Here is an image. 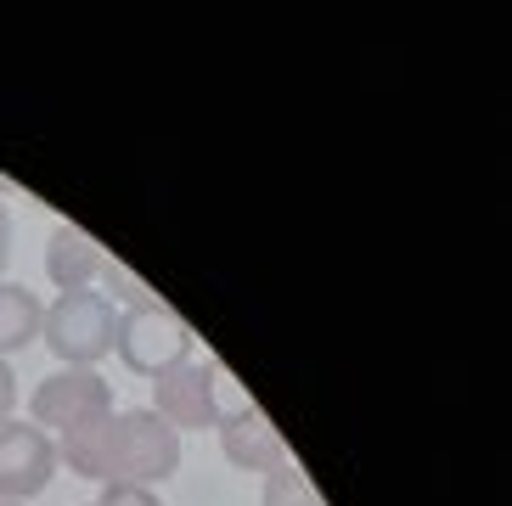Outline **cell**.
I'll list each match as a JSON object with an SVG mask.
<instances>
[{"label":"cell","instance_id":"obj_1","mask_svg":"<svg viewBox=\"0 0 512 506\" xmlns=\"http://www.w3.org/2000/svg\"><path fill=\"white\" fill-rule=\"evenodd\" d=\"M113 332H119V304L102 298L96 287L57 293V304H46V321H40L46 349L79 372H96V360L113 355Z\"/></svg>","mask_w":512,"mask_h":506},{"label":"cell","instance_id":"obj_2","mask_svg":"<svg viewBox=\"0 0 512 506\" xmlns=\"http://www.w3.org/2000/svg\"><path fill=\"white\" fill-rule=\"evenodd\" d=\"M181 467V433L169 428L152 405L141 411H113V456H107V484H164Z\"/></svg>","mask_w":512,"mask_h":506},{"label":"cell","instance_id":"obj_3","mask_svg":"<svg viewBox=\"0 0 512 506\" xmlns=\"http://www.w3.org/2000/svg\"><path fill=\"white\" fill-rule=\"evenodd\" d=\"M113 355H119L136 377H158V372H169V366L192 360V327H186L181 315H169L158 298H136V304H124V315H119Z\"/></svg>","mask_w":512,"mask_h":506},{"label":"cell","instance_id":"obj_4","mask_svg":"<svg viewBox=\"0 0 512 506\" xmlns=\"http://www.w3.org/2000/svg\"><path fill=\"white\" fill-rule=\"evenodd\" d=\"M113 411V383H102V372H79V366H62V372L40 377L34 383V428H79L91 417H107Z\"/></svg>","mask_w":512,"mask_h":506},{"label":"cell","instance_id":"obj_5","mask_svg":"<svg viewBox=\"0 0 512 506\" xmlns=\"http://www.w3.org/2000/svg\"><path fill=\"white\" fill-rule=\"evenodd\" d=\"M57 478V445L34 422H0V501H34Z\"/></svg>","mask_w":512,"mask_h":506},{"label":"cell","instance_id":"obj_6","mask_svg":"<svg viewBox=\"0 0 512 506\" xmlns=\"http://www.w3.org/2000/svg\"><path fill=\"white\" fill-rule=\"evenodd\" d=\"M152 411L169 422L175 433L186 428H214V372L209 360L197 366V360H181V366H169V372L152 377Z\"/></svg>","mask_w":512,"mask_h":506},{"label":"cell","instance_id":"obj_7","mask_svg":"<svg viewBox=\"0 0 512 506\" xmlns=\"http://www.w3.org/2000/svg\"><path fill=\"white\" fill-rule=\"evenodd\" d=\"M220 450H226V462L242 467V473H276L287 467V439L271 428L265 411H242V417L220 422Z\"/></svg>","mask_w":512,"mask_h":506},{"label":"cell","instance_id":"obj_8","mask_svg":"<svg viewBox=\"0 0 512 506\" xmlns=\"http://www.w3.org/2000/svg\"><path fill=\"white\" fill-rule=\"evenodd\" d=\"M107 270V253L96 248L91 231H79V225H57L46 242V276L57 293H79V287H91L96 276Z\"/></svg>","mask_w":512,"mask_h":506},{"label":"cell","instance_id":"obj_9","mask_svg":"<svg viewBox=\"0 0 512 506\" xmlns=\"http://www.w3.org/2000/svg\"><path fill=\"white\" fill-rule=\"evenodd\" d=\"M107 456H113V411L79 422V428H68L57 439V467H68L79 478H96V484H107Z\"/></svg>","mask_w":512,"mask_h":506},{"label":"cell","instance_id":"obj_10","mask_svg":"<svg viewBox=\"0 0 512 506\" xmlns=\"http://www.w3.org/2000/svg\"><path fill=\"white\" fill-rule=\"evenodd\" d=\"M40 321H46V304L29 293L23 282H0V360L29 349L40 338Z\"/></svg>","mask_w":512,"mask_h":506},{"label":"cell","instance_id":"obj_11","mask_svg":"<svg viewBox=\"0 0 512 506\" xmlns=\"http://www.w3.org/2000/svg\"><path fill=\"white\" fill-rule=\"evenodd\" d=\"M265 506H321V495L310 490V478L287 462L276 473H265Z\"/></svg>","mask_w":512,"mask_h":506},{"label":"cell","instance_id":"obj_12","mask_svg":"<svg viewBox=\"0 0 512 506\" xmlns=\"http://www.w3.org/2000/svg\"><path fill=\"white\" fill-rule=\"evenodd\" d=\"M96 506H164V501H158V490H141V484H102Z\"/></svg>","mask_w":512,"mask_h":506},{"label":"cell","instance_id":"obj_13","mask_svg":"<svg viewBox=\"0 0 512 506\" xmlns=\"http://www.w3.org/2000/svg\"><path fill=\"white\" fill-rule=\"evenodd\" d=\"M12 411H17V372L0 360V422H12Z\"/></svg>","mask_w":512,"mask_h":506},{"label":"cell","instance_id":"obj_14","mask_svg":"<svg viewBox=\"0 0 512 506\" xmlns=\"http://www.w3.org/2000/svg\"><path fill=\"white\" fill-rule=\"evenodd\" d=\"M6 259H12V209L0 203V270H6Z\"/></svg>","mask_w":512,"mask_h":506},{"label":"cell","instance_id":"obj_15","mask_svg":"<svg viewBox=\"0 0 512 506\" xmlns=\"http://www.w3.org/2000/svg\"><path fill=\"white\" fill-rule=\"evenodd\" d=\"M0 506H17V501H0Z\"/></svg>","mask_w":512,"mask_h":506}]
</instances>
